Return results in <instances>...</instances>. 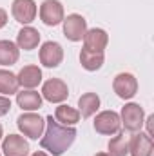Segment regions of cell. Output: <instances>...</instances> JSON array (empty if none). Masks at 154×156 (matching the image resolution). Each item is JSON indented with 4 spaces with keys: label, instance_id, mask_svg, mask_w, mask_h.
Here are the masks:
<instances>
[{
    "label": "cell",
    "instance_id": "cell-1",
    "mask_svg": "<svg viewBox=\"0 0 154 156\" xmlns=\"http://www.w3.org/2000/svg\"><path fill=\"white\" fill-rule=\"evenodd\" d=\"M76 129L73 125H62L53 116L45 118V134L40 140L42 149H45L49 154L60 156L64 154L75 142Z\"/></svg>",
    "mask_w": 154,
    "mask_h": 156
},
{
    "label": "cell",
    "instance_id": "cell-2",
    "mask_svg": "<svg viewBox=\"0 0 154 156\" xmlns=\"http://www.w3.org/2000/svg\"><path fill=\"white\" fill-rule=\"evenodd\" d=\"M16 125L20 129V133L31 140H38L40 136L44 134V129H45V122L40 115L35 113H24L16 118Z\"/></svg>",
    "mask_w": 154,
    "mask_h": 156
},
{
    "label": "cell",
    "instance_id": "cell-3",
    "mask_svg": "<svg viewBox=\"0 0 154 156\" xmlns=\"http://www.w3.org/2000/svg\"><path fill=\"white\" fill-rule=\"evenodd\" d=\"M120 122L125 127V131L138 133V131H142V127L145 123V113L140 107V104H134V102L125 104L121 109V115H120Z\"/></svg>",
    "mask_w": 154,
    "mask_h": 156
},
{
    "label": "cell",
    "instance_id": "cell-4",
    "mask_svg": "<svg viewBox=\"0 0 154 156\" xmlns=\"http://www.w3.org/2000/svg\"><path fill=\"white\" fill-rule=\"evenodd\" d=\"M42 96L51 104H62L69 96V87L60 78H51L42 87Z\"/></svg>",
    "mask_w": 154,
    "mask_h": 156
},
{
    "label": "cell",
    "instance_id": "cell-5",
    "mask_svg": "<svg viewBox=\"0 0 154 156\" xmlns=\"http://www.w3.org/2000/svg\"><path fill=\"white\" fill-rule=\"evenodd\" d=\"M62 24H64V37L71 42H80L87 33V20L82 15L73 13L67 18H64Z\"/></svg>",
    "mask_w": 154,
    "mask_h": 156
},
{
    "label": "cell",
    "instance_id": "cell-6",
    "mask_svg": "<svg viewBox=\"0 0 154 156\" xmlns=\"http://www.w3.org/2000/svg\"><path fill=\"white\" fill-rule=\"evenodd\" d=\"M120 127H121L120 115L114 113V111H102L94 118V129L100 134H105V136L116 134L120 131Z\"/></svg>",
    "mask_w": 154,
    "mask_h": 156
},
{
    "label": "cell",
    "instance_id": "cell-7",
    "mask_svg": "<svg viewBox=\"0 0 154 156\" xmlns=\"http://www.w3.org/2000/svg\"><path fill=\"white\" fill-rule=\"evenodd\" d=\"M64 5L58 0H44L40 5V20L45 26H58L64 22Z\"/></svg>",
    "mask_w": 154,
    "mask_h": 156
},
{
    "label": "cell",
    "instance_id": "cell-8",
    "mask_svg": "<svg viewBox=\"0 0 154 156\" xmlns=\"http://www.w3.org/2000/svg\"><path fill=\"white\" fill-rule=\"evenodd\" d=\"M113 89H114V93L120 98L131 100L138 93V80L131 73H120L113 80Z\"/></svg>",
    "mask_w": 154,
    "mask_h": 156
},
{
    "label": "cell",
    "instance_id": "cell-9",
    "mask_svg": "<svg viewBox=\"0 0 154 156\" xmlns=\"http://www.w3.org/2000/svg\"><path fill=\"white\" fill-rule=\"evenodd\" d=\"M37 4L35 0H13L11 4V13L16 22L27 26L37 18Z\"/></svg>",
    "mask_w": 154,
    "mask_h": 156
},
{
    "label": "cell",
    "instance_id": "cell-10",
    "mask_svg": "<svg viewBox=\"0 0 154 156\" xmlns=\"http://www.w3.org/2000/svg\"><path fill=\"white\" fill-rule=\"evenodd\" d=\"M64 60V49L58 42H45L40 47V64L45 67H58Z\"/></svg>",
    "mask_w": 154,
    "mask_h": 156
},
{
    "label": "cell",
    "instance_id": "cell-11",
    "mask_svg": "<svg viewBox=\"0 0 154 156\" xmlns=\"http://www.w3.org/2000/svg\"><path fill=\"white\" fill-rule=\"evenodd\" d=\"M154 149L152 138L147 133H136L129 140V154L131 156H151Z\"/></svg>",
    "mask_w": 154,
    "mask_h": 156
},
{
    "label": "cell",
    "instance_id": "cell-12",
    "mask_svg": "<svg viewBox=\"0 0 154 156\" xmlns=\"http://www.w3.org/2000/svg\"><path fill=\"white\" fill-rule=\"evenodd\" d=\"M107 44H109V35L103 29H100V27L87 29V33L83 35V49L103 53L105 47H107Z\"/></svg>",
    "mask_w": 154,
    "mask_h": 156
},
{
    "label": "cell",
    "instance_id": "cell-13",
    "mask_svg": "<svg viewBox=\"0 0 154 156\" xmlns=\"http://www.w3.org/2000/svg\"><path fill=\"white\" fill-rule=\"evenodd\" d=\"M2 153L5 156H27L29 144L18 134H9L2 142Z\"/></svg>",
    "mask_w": 154,
    "mask_h": 156
},
{
    "label": "cell",
    "instance_id": "cell-14",
    "mask_svg": "<svg viewBox=\"0 0 154 156\" xmlns=\"http://www.w3.org/2000/svg\"><path fill=\"white\" fill-rule=\"evenodd\" d=\"M40 44V33L38 29L31 27V26H26L18 31L16 35V45L18 49H24V51H31L35 49L37 45Z\"/></svg>",
    "mask_w": 154,
    "mask_h": 156
},
{
    "label": "cell",
    "instance_id": "cell-15",
    "mask_svg": "<svg viewBox=\"0 0 154 156\" xmlns=\"http://www.w3.org/2000/svg\"><path fill=\"white\" fill-rule=\"evenodd\" d=\"M16 78H18V85H22L26 89H35L42 82V71L38 66H26L20 69Z\"/></svg>",
    "mask_w": 154,
    "mask_h": 156
},
{
    "label": "cell",
    "instance_id": "cell-16",
    "mask_svg": "<svg viewBox=\"0 0 154 156\" xmlns=\"http://www.w3.org/2000/svg\"><path fill=\"white\" fill-rule=\"evenodd\" d=\"M16 104L24 111H37V109L42 107V96H40V93H37V91L27 89V91L16 93Z\"/></svg>",
    "mask_w": 154,
    "mask_h": 156
},
{
    "label": "cell",
    "instance_id": "cell-17",
    "mask_svg": "<svg viewBox=\"0 0 154 156\" xmlns=\"http://www.w3.org/2000/svg\"><path fill=\"white\" fill-rule=\"evenodd\" d=\"M78 107H80V116L82 118H91L100 107V98L96 93H85L78 98Z\"/></svg>",
    "mask_w": 154,
    "mask_h": 156
},
{
    "label": "cell",
    "instance_id": "cell-18",
    "mask_svg": "<svg viewBox=\"0 0 154 156\" xmlns=\"http://www.w3.org/2000/svg\"><path fill=\"white\" fill-rule=\"evenodd\" d=\"M20 49L11 40H0V66H13L18 62Z\"/></svg>",
    "mask_w": 154,
    "mask_h": 156
},
{
    "label": "cell",
    "instance_id": "cell-19",
    "mask_svg": "<svg viewBox=\"0 0 154 156\" xmlns=\"http://www.w3.org/2000/svg\"><path fill=\"white\" fill-rule=\"evenodd\" d=\"M103 53H96V51H89V49H82L80 53V64L85 71H98L103 66Z\"/></svg>",
    "mask_w": 154,
    "mask_h": 156
},
{
    "label": "cell",
    "instance_id": "cell-20",
    "mask_svg": "<svg viewBox=\"0 0 154 156\" xmlns=\"http://www.w3.org/2000/svg\"><path fill=\"white\" fill-rule=\"evenodd\" d=\"M80 113H78L75 107H69V105H58L56 111H54V120L62 125H76L80 122Z\"/></svg>",
    "mask_w": 154,
    "mask_h": 156
},
{
    "label": "cell",
    "instance_id": "cell-21",
    "mask_svg": "<svg viewBox=\"0 0 154 156\" xmlns=\"http://www.w3.org/2000/svg\"><path fill=\"white\" fill-rule=\"evenodd\" d=\"M0 93L2 94H15L18 93V78L11 71L0 69Z\"/></svg>",
    "mask_w": 154,
    "mask_h": 156
},
{
    "label": "cell",
    "instance_id": "cell-22",
    "mask_svg": "<svg viewBox=\"0 0 154 156\" xmlns=\"http://www.w3.org/2000/svg\"><path fill=\"white\" fill-rule=\"evenodd\" d=\"M111 156H127L129 154V138L123 133H116V136L109 142Z\"/></svg>",
    "mask_w": 154,
    "mask_h": 156
},
{
    "label": "cell",
    "instance_id": "cell-23",
    "mask_svg": "<svg viewBox=\"0 0 154 156\" xmlns=\"http://www.w3.org/2000/svg\"><path fill=\"white\" fill-rule=\"evenodd\" d=\"M11 109V100L4 94H0V116H5Z\"/></svg>",
    "mask_w": 154,
    "mask_h": 156
},
{
    "label": "cell",
    "instance_id": "cell-24",
    "mask_svg": "<svg viewBox=\"0 0 154 156\" xmlns=\"http://www.w3.org/2000/svg\"><path fill=\"white\" fill-rule=\"evenodd\" d=\"M5 24H7V13H5V11L0 7V29H2Z\"/></svg>",
    "mask_w": 154,
    "mask_h": 156
},
{
    "label": "cell",
    "instance_id": "cell-25",
    "mask_svg": "<svg viewBox=\"0 0 154 156\" xmlns=\"http://www.w3.org/2000/svg\"><path fill=\"white\" fill-rule=\"evenodd\" d=\"M152 122H154V115H151V116L147 118V134L152 138Z\"/></svg>",
    "mask_w": 154,
    "mask_h": 156
},
{
    "label": "cell",
    "instance_id": "cell-26",
    "mask_svg": "<svg viewBox=\"0 0 154 156\" xmlns=\"http://www.w3.org/2000/svg\"><path fill=\"white\" fill-rule=\"evenodd\" d=\"M31 156H47V154H45V153H42V151H37L35 154H31Z\"/></svg>",
    "mask_w": 154,
    "mask_h": 156
},
{
    "label": "cell",
    "instance_id": "cell-27",
    "mask_svg": "<svg viewBox=\"0 0 154 156\" xmlns=\"http://www.w3.org/2000/svg\"><path fill=\"white\" fill-rule=\"evenodd\" d=\"M94 156H111L109 153H98V154H94Z\"/></svg>",
    "mask_w": 154,
    "mask_h": 156
},
{
    "label": "cell",
    "instance_id": "cell-28",
    "mask_svg": "<svg viewBox=\"0 0 154 156\" xmlns=\"http://www.w3.org/2000/svg\"><path fill=\"white\" fill-rule=\"evenodd\" d=\"M2 136H4V129H2V125H0V140H2Z\"/></svg>",
    "mask_w": 154,
    "mask_h": 156
}]
</instances>
